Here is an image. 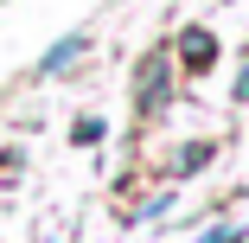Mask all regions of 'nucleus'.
<instances>
[{
  "label": "nucleus",
  "mask_w": 249,
  "mask_h": 243,
  "mask_svg": "<svg viewBox=\"0 0 249 243\" xmlns=\"http://www.w3.org/2000/svg\"><path fill=\"white\" fill-rule=\"evenodd\" d=\"M179 58H185V71H205V64L217 58V38H211L205 26H192V32L179 38Z\"/></svg>",
  "instance_id": "3"
},
{
  "label": "nucleus",
  "mask_w": 249,
  "mask_h": 243,
  "mask_svg": "<svg viewBox=\"0 0 249 243\" xmlns=\"http://www.w3.org/2000/svg\"><path fill=\"white\" fill-rule=\"evenodd\" d=\"M166 90H173V58L154 52V58L141 64V77H134V109L141 115H160L166 109Z\"/></svg>",
  "instance_id": "1"
},
{
  "label": "nucleus",
  "mask_w": 249,
  "mask_h": 243,
  "mask_svg": "<svg viewBox=\"0 0 249 243\" xmlns=\"http://www.w3.org/2000/svg\"><path fill=\"white\" fill-rule=\"evenodd\" d=\"M83 52H89V38H83V32H71V38H58L52 52H45V64H38V77H64V71H71V64H77Z\"/></svg>",
  "instance_id": "2"
},
{
  "label": "nucleus",
  "mask_w": 249,
  "mask_h": 243,
  "mask_svg": "<svg viewBox=\"0 0 249 243\" xmlns=\"http://www.w3.org/2000/svg\"><path fill=\"white\" fill-rule=\"evenodd\" d=\"M236 103H249V71H243V77H236Z\"/></svg>",
  "instance_id": "5"
},
{
  "label": "nucleus",
  "mask_w": 249,
  "mask_h": 243,
  "mask_svg": "<svg viewBox=\"0 0 249 243\" xmlns=\"http://www.w3.org/2000/svg\"><path fill=\"white\" fill-rule=\"evenodd\" d=\"M205 160H211V148H205V141H198V148H185V154H179L173 167H179V173H198V167H205Z\"/></svg>",
  "instance_id": "4"
}]
</instances>
